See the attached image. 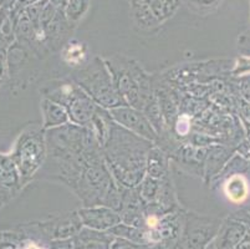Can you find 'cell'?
Returning <instances> with one entry per match:
<instances>
[{"label": "cell", "mask_w": 250, "mask_h": 249, "mask_svg": "<svg viewBox=\"0 0 250 249\" xmlns=\"http://www.w3.org/2000/svg\"><path fill=\"white\" fill-rule=\"evenodd\" d=\"M247 138H248V140H249V142H250V132L247 135Z\"/></svg>", "instance_id": "obj_46"}, {"label": "cell", "mask_w": 250, "mask_h": 249, "mask_svg": "<svg viewBox=\"0 0 250 249\" xmlns=\"http://www.w3.org/2000/svg\"><path fill=\"white\" fill-rule=\"evenodd\" d=\"M234 154H235V147L227 143H213L209 146L206 163H204V183L209 186L210 181L223 170Z\"/></svg>", "instance_id": "obj_14"}, {"label": "cell", "mask_w": 250, "mask_h": 249, "mask_svg": "<svg viewBox=\"0 0 250 249\" xmlns=\"http://www.w3.org/2000/svg\"><path fill=\"white\" fill-rule=\"evenodd\" d=\"M115 237L108 232H101L83 227L70 239L72 249H110Z\"/></svg>", "instance_id": "obj_17"}, {"label": "cell", "mask_w": 250, "mask_h": 249, "mask_svg": "<svg viewBox=\"0 0 250 249\" xmlns=\"http://www.w3.org/2000/svg\"><path fill=\"white\" fill-rule=\"evenodd\" d=\"M129 15H131L133 25L143 33H153V31L158 30L162 25L154 17L146 1L131 4Z\"/></svg>", "instance_id": "obj_23"}, {"label": "cell", "mask_w": 250, "mask_h": 249, "mask_svg": "<svg viewBox=\"0 0 250 249\" xmlns=\"http://www.w3.org/2000/svg\"><path fill=\"white\" fill-rule=\"evenodd\" d=\"M222 0H189V6L202 14H208L220 5Z\"/></svg>", "instance_id": "obj_36"}, {"label": "cell", "mask_w": 250, "mask_h": 249, "mask_svg": "<svg viewBox=\"0 0 250 249\" xmlns=\"http://www.w3.org/2000/svg\"><path fill=\"white\" fill-rule=\"evenodd\" d=\"M170 157L162 148L153 145L147 155L146 159V175L149 177L162 180L170 175Z\"/></svg>", "instance_id": "obj_22"}, {"label": "cell", "mask_w": 250, "mask_h": 249, "mask_svg": "<svg viewBox=\"0 0 250 249\" xmlns=\"http://www.w3.org/2000/svg\"><path fill=\"white\" fill-rule=\"evenodd\" d=\"M247 173H250V161L243 158L240 155L234 154L223 167V170L210 181L209 187L212 189H217L223 183V181L230 176L247 175Z\"/></svg>", "instance_id": "obj_25"}, {"label": "cell", "mask_w": 250, "mask_h": 249, "mask_svg": "<svg viewBox=\"0 0 250 249\" xmlns=\"http://www.w3.org/2000/svg\"><path fill=\"white\" fill-rule=\"evenodd\" d=\"M234 249H250V230L249 229H248L247 234L243 237L242 241L236 244Z\"/></svg>", "instance_id": "obj_42"}, {"label": "cell", "mask_w": 250, "mask_h": 249, "mask_svg": "<svg viewBox=\"0 0 250 249\" xmlns=\"http://www.w3.org/2000/svg\"><path fill=\"white\" fill-rule=\"evenodd\" d=\"M236 47H238V52H239V55L250 58V35L248 33L240 34V35L238 36Z\"/></svg>", "instance_id": "obj_37"}, {"label": "cell", "mask_w": 250, "mask_h": 249, "mask_svg": "<svg viewBox=\"0 0 250 249\" xmlns=\"http://www.w3.org/2000/svg\"><path fill=\"white\" fill-rule=\"evenodd\" d=\"M247 232L248 227L244 223L229 216L222 221L217 237L214 238V249H234Z\"/></svg>", "instance_id": "obj_16"}, {"label": "cell", "mask_w": 250, "mask_h": 249, "mask_svg": "<svg viewBox=\"0 0 250 249\" xmlns=\"http://www.w3.org/2000/svg\"><path fill=\"white\" fill-rule=\"evenodd\" d=\"M153 90L165 117L166 125L170 131L181 113V97L179 92L169 85H161L153 79Z\"/></svg>", "instance_id": "obj_13"}, {"label": "cell", "mask_w": 250, "mask_h": 249, "mask_svg": "<svg viewBox=\"0 0 250 249\" xmlns=\"http://www.w3.org/2000/svg\"><path fill=\"white\" fill-rule=\"evenodd\" d=\"M0 183L10 189L15 196L22 189L21 178L17 166L9 155L0 152Z\"/></svg>", "instance_id": "obj_24"}, {"label": "cell", "mask_w": 250, "mask_h": 249, "mask_svg": "<svg viewBox=\"0 0 250 249\" xmlns=\"http://www.w3.org/2000/svg\"><path fill=\"white\" fill-rule=\"evenodd\" d=\"M1 8H3V5H1V4H0V10H1Z\"/></svg>", "instance_id": "obj_48"}, {"label": "cell", "mask_w": 250, "mask_h": 249, "mask_svg": "<svg viewBox=\"0 0 250 249\" xmlns=\"http://www.w3.org/2000/svg\"><path fill=\"white\" fill-rule=\"evenodd\" d=\"M112 76L116 90L125 104L142 110L149 97L154 95L153 76L132 59L125 55H111L104 58Z\"/></svg>", "instance_id": "obj_2"}, {"label": "cell", "mask_w": 250, "mask_h": 249, "mask_svg": "<svg viewBox=\"0 0 250 249\" xmlns=\"http://www.w3.org/2000/svg\"><path fill=\"white\" fill-rule=\"evenodd\" d=\"M112 120L124 129L128 130L137 136L143 137L151 142H156L158 138L156 130L151 125L148 118L143 113L142 110L135 109L128 105L116 107V109L108 110Z\"/></svg>", "instance_id": "obj_7"}, {"label": "cell", "mask_w": 250, "mask_h": 249, "mask_svg": "<svg viewBox=\"0 0 250 249\" xmlns=\"http://www.w3.org/2000/svg\"><path fill=\"white\" fill-rule=\"evenodd\" d=\"M77 212H79L83 227L91 228V229L108 232L121 223L120 213L106 205L81 207Z\"/></svg>", "instance_id": "obj_10"}, {"label": "cell", "mask_w": 250, "mask_h": 249, "mask_svg": "<svg viewBox=\"0 0 250 249\" xmlns=\"http://www.w3.org/2000/svg\"><path fill=\"white\" fill-rule=\"evenodd\" d=\"M153 145L113 121L110 137L102 148L106 166L120 186L133 188L142 182L147 155Z\"/></svg>", "instance_id": "obj_1"}, {"label": "cell", "mask_w": 250, "mask_h": 249, "mask_svg": "<svg viewBox=\"0 0 250 249\" xmlns=\"http://www.w3.org/2000/svg\"><path fill=\"white\" fill-rule=\"evenodd\" d=\"M142 248L143 246H140V244L132 243V242L127 241V239L115 237L110 249H142Z\"/></svg>", "instance_id": "obj_39"}, {"label": "cell", "mask_w": 250, "mask_h": 249, "mask_svg": "<svg viewBox=\"0 0 250 249\" xmlns=\"http://www.w3.org/2000/svg\"><path fill=\"white\" fill-rule=\"evenodd\" d=\"M113 120L110 115V111L106 109H102L99 106L96 113H95L94 118L91 120L88 127L91 129L92 134L95 135L96 140L99 141V143L101 145V147H104L107 142L108 137L111 135V130H112Z\"/></svg>", "instance_id": "obj_26"}, {"label": "cell", "mask_w": 250, "mask_h": 249, "mask_svg": "<svg viewBox=\"0 0 250 249\" xmlns=\"http://www.w3.org/2000/svg\"><path fill=\"white\" fill-rule=\"evenodd\" d=\"M227 200L233 204H243L249 198L250 186L245 175L230 176L220 184Z\"/></svg>", "instance_id": "obj_20"}, {"label": "cell", "mask_w": 250, "mask_h": 249, "mask_svg": "<svg viewBox=\"0 0 250 249\" xmlns=\"http://www.w3.org/2000/svg\"><path fill=\"white\" fill-rule=\"evenodd\" d=\"M42 236L49 242L71 239L83 227L79 212L72 211L52 216L45 222L36 223Z\"/></svg>", "instance_id": "obj_8"}, {"label": "cell", "mask_w": 250, "mask_h": 249, "mask_svg": "<svg viewBox=\"0 0 250 249\" xmlns=\"http://www.w3.org/2000/svg\"><path fill=\"white\" fill-rule=\"evenodd\" d=\"M91 3H92V0H66L63 13H65L67 22L74 27L76 26L87 14Z\"/></svg>", "instance_id": "obj_31"}, {"label": "cell", "mask_w": 250, "mask_h": 249, "mask_svg": "<svg viewBox=\"0 0 250 249\" xmlns=\"http://www.w3.org/2000/svg\"><path fill=\"white\" fill-rule=\"evenodd\" d=\"M248 34L250 35V19H249V29H248Z\"/></svg>", "instance_id": "obj_47"}, {"label": "cell", "mask_w": 250, "mask_h": 249, "mask_svg": "<svg viewBox=\"0 0 250 249\" xmlns=\"http://www.w3.org/2000/svg\"><path fill=\"white\" fill-rule=\"evenodd\" d=\"M230 81L233 84L236 92L239 93L240 97L245 101L250 102V75H243L239 77H230Z\"/></svg>", "instance_id": "obj_34"}, {"label": "cell", "mask_w": 250, "mask_h": 249, "mask_svg": "<svg viewBox=\"0 0 250 249\" xmlns=\"http://www.w3.org/2000/svg\"><path fill=\"white\" fill-rule=\"evenodd\" d=\"M8 79V54H6V49H0V84L6 82Z\"/></svg>", "instance_id": "obj_38"}, {"label": "cell", "mask_w": 250, "mask_h": 249, "mask_svg": "<svg viewBox=\"0 0 250 249\" xmlns=\"http://www.w3.org/2000/svg\"><path fill=\"white\" fill-rule=\"evenodd\" d=\"M222 221L202 216L194 212H184L181 241L186 249H206L217 237Z\"/></svg>", "instance_id": "obj_6"}, {"label": "cell", "mask_w": 250, "mask_h": 249, "mask_svg": "<svg viewBox=\"0 0 250 249\" xmlns=\"http://www.w3.org/2000/svg\"><path fill=\"white\" fill-rule=\"evenodd\" d=\"M145 208H146V203L141 197L137 187L133 188L124 187L121 208L118 211L121 222L133 227L145 228V221H146Z\"/></svg>", "instance_id": "obj_9"}, {"label": "cell", "mask_w": 250, "mask_h": 249, "mask_svg": "<svg viewBox=\"0 0 250 249\" xmlns=\"http://www.w3.org/2000/svg\"><path fill=\"white\" fill-rule=\"evenodd\" d=\"M0 207H1V204H0Z\"/></svg>", "instance_id": "obj_49"}, {"label": "cell", "mask_w": 250, "mask_h": 249, "mask_svg": "<svg viewBox=\"0 0 250 249\" xmlns=\"http://www.w3.org/2000/svg\"><path fill=\"white\" fill-rule=\"evenodd\" d=\"M19 249H45L44 246H40V243L35 241H26L22 243V246H20Z\"/></svg>", "instance_id": "obj_43"}, {"label": "cell", "mask_w": 250, "mask_h": 249, "mask_svg": "<svg viewBox=\"0 0 250 249\" xmlns=\"http://www.w3.org/2000/svg\"><path fill=\"white\" fill-rule=\"evenodd\" d=\"M131 4H136V3H141V1H145V0H128Z\"/></svg>", "instance_id": "obj_45"}, {"label": "cell", "mask_w": 250, "mask_h": 249, "mask_svg": "<svg viewBox=\"0 0 250 249\" xmlns=\"http://www.w3.org/2000/svg\"><path fill=\"white\" fill-rule=\"evenodd\" d=\"M79 91H80V86L70 77V79L63 80H54L50 84L45 85L40 90V92H42V97H46L51 101L67 107V105L71 102V100Z\"/></svg>", "instance_id": "obj_18"}, {"label": "cell", "mask_w": 250, "mask_h": 249, "mask_svg": "<svg viewBox=\"0 0 250 249\" xmlns=\"http://www.w3.org/2000/svg\"><path fill=\"white\" fill-rule=\"evenodd\" d=\"M40 109L42 115V129L46 130L56 129V127L63 126L70 122L69 113L66 107L62 105L54 102L51 100L42 97L40 101Z\"/></svg>", "instance_id": "obj_19"}, {"label": "cell", "mask_w": 250, "mask_h": 249, "mask_svg": "<svg viewBox=\"0 0 250 249\" xmlns=\"http://www.w3.org/2000/svg\"><path fill=\"white\" fill-rule=\"evenodd\" d=\"M161 24L173 18L179 10L182 0H145Z\"/></svg>", "instance_id": "obj_30"}, {"label": "cell", "mask_w": 250, "mask_h": 249, "mask_svg": "<svg viewBox=\"0 0 250 249\" xmlns=\"http://www.w3.org/2000/svg\"><path fill=\"white\" fill-rule=\"evenodd\" d=\"M193 130V118L187 113H179L176 123L173 126V132L177 136V138L181 141H187L189 135L192 134Z\"/></svg>", "instance_id": "obj_33"}, {"label": "cell", "mask_w": 250, "mask_h": 249, "mask_svg": "<svg viewBox=\"0 0 250 249\" xmlns=\"http://www.w3.org/2000/svg\"><path fill=\"white\" fill-rule=\"evenodd\" d=\"M97 109H99V105H96V102L81 88L66 107L70 122L77 126H88Z\"/></svg>", "instance_id": "obj_15"}, {"label": "cell", "mask_w": 250, "mask_h": 249, "mask_svg": "<svg viewBox=\"0 0 250 249\" xmlns=\"http://www.w3.org/2000/svg\"><path fill=\"white\" fill-rule=\"evenodd\" d=\"M113 237H118V238H124L127 241L132 242V243L140 244V246H149V234L148 230L145 228L133 227V226L125 225V223H120L112 229L108 230Z\"/></svg>", "instance_id": "obj_29"}, {"label": "cell", "mask_w": 250, "mask_h": 249, "mask_svg": "<svg viewBox=\"0 0 250 249\" xmlns=\"http://www.w3.org/2000/svg\"><path fill=\"white\" fill-rule=\"evenodd\" d=\"M60 52L61 60L75 70H79L88 64V46L83 41L70 39Z\"/></svg>", "instance_id": "obj_21"}, {"label": "cell", "mask_w": 250, "mask_h": 249, "mask_svg": "<svg viewBox=\"0 0 250 249\" xmlns=\"http://www.w3.org/2000/svg\"><path fill=\"white\" fill-rule=\"evenodd\" d=\"M207 154H208V147H199L192 145L188 141H184L178 150L172 155L170 159L176 161L179 167L187 171L190 175L203 178Z\"/></svg>", "instance_id": "obj_11"}, {"label": "cell", "mask_w": 250, "mask_h": 249, "mask_svg": "<svg viewBox=\"0 0 250 249\" xmlns=\"http://www.w3.org/2000/svg\"><path fill=\"white\" fill-rule=\"evenodd\" d=\"M42 27L45 35V43L50 52L61 51L74 31V26L67 22L63 9L59 10L55 18Z\"/></svg>", "instance_id": "obj_12"}, {"label": "cell", "mask_w": 250, "mask_h": 249, "mask_svg": "<svg viewBox=\"0 0 250 249\" xmlns=\"http://www.w3.org/2000/svg\"><path fill=\"white\" fill-rule=\"evenodd\" d=\"M71 79L102 109L112 110L126 105L116 90L107 65L100 56L88 61L83 68L75 70Z\"/></svg>", "instance_id": "obj_4"}, {"label": "cell", "mask_w": 250, "mask_h": 249, "mask_svg": "<svg viewBox=\"0 0 250 249\" xmlns=\"http://www.w3.org/2000/svg\"><path fill=\"white\" fill-rule=\"evenodd\" d=\"M54 5L59 6V8H65V4H66V0H50Z\"/></svg>", "instance_id": "obj_44"}, {"label": "cell", "mask_w": 250, "mask_h": 249, "mask_svg": "<svg viewBox=\"0 0 250 249\" xmlns=\"http://www.w3.org/2000/svg\"><path fill=\"white\" fill-rule=\"evenodd\" d=\"M9 156L19 171L24 188L36 177L46 162V135L42 125L30 123L25 127L18 135Z\"/></svg>", "instance_id": "obj_3"}, {"label": "cell", "mask_w": 250, "mask_h": 249, "mask_svg": "<svg viewBox=\"0 0 250 249\" xmlns=\"http://www.w3.org/2000/svg\"><path fill=\"white\" fill-rule=\"evenodd\" d=\"M113 183L115 180L108 171L106 162L101 161L90 164L71 191L81 201L83 207L104 205V198Z\"/></svg>", "instance_id": "obj_5"}, {"label": "cell", "mask_w": 250, "mask_h": 249, "mask_svg": "<svg viewBox=\"0 0 250 249\" xmlns=\"http://www.w3.org/2000/svg\"><path fill=\"white\" fill-rule=\"evenodd\" d=\"M14 197H15V195L10 191V189L5 188L3 184L0 183V204L1 205L6 204V203L10 202V201L13 200Z\"/></svg>", "instance_id": "obj_41"}, {"label": "cell", "mask_w": 250, "mask_h": 249, "mask_svg": "<svg viewBox=\"0 0 250 249\" xmlns=\"http://www.w3.org/2000/svg\"><path fill=\"white\" fill-rule=\"evenodd\" d=\"M243 75H250V58L239 55L238 58L234 59L231 77H239Z\"/></svg>", "instance_id": "obj_35"}, {"label": "cell", "mask_w": 250, "mask_h": 249, "mask_svg": "<svg viewBox=\"0 0 250 249\" xmlns=\"http://www.w3.org/2000/svg\"><path fill=\"white\" fill-rule=\"evenodd\" d=\"M161 180L157 178L149 177V176H145L140 184L137 186L140 195L145 203H152L156 201L157 195H158V189H160Z\"/></svg>", "instance_id": "obj_32"}, {"label": "cell", "mask_w": 250, "mask_h": 249, "mask_svg": "<svg viewBox=\"0 0 250 249\" xmlns=\"http://www.w3.org/2000/svg\"><path fill=\"white\" fill-rule=\"evenodd\" d=\"M153 203H157L167 214L181 208L170 175L161 180L158 195H157L156 201Z\"/></svg>", "instance_id": "obj_27"}, {"label": "cell", "mask_w": 250, "mask_h": 249, "mask_svg": "<svg viewBox=\"0 0 250 249\" xmlns=\"http://www.w3.org/2000/svg\"><path fill=\"white\" fill-rule=\"evenodd\" d=\"M235 154L240 155L243 158L250 161V142L247 137H245L244 140H242L239 143H238V145H236Z\"/></svg>", "instance_id": "obj_40"}, {"label": "cell", "mask_w": 250, "mask_h": 249, "mask_svg": "<svg viewBox=\"0 0 250 249\" xmlns=\"http://www.w3.org/2000/svg\"><path fill=\"white\" fill-rule=\"evenodd\" d=\"M142 111L143 113L146 115V117L148 118V121L151 122L153 129L156 130L158 137L165 136V135L169 134V132H173L170 131L167 127V125H166L165 117H163V113L162 111H161V107L160 104H158V100H157L156 97V93L149 97V100L146 102V105L143 106Z\"/></svg>", "instance_id": "obj_28"}]
</instances>
